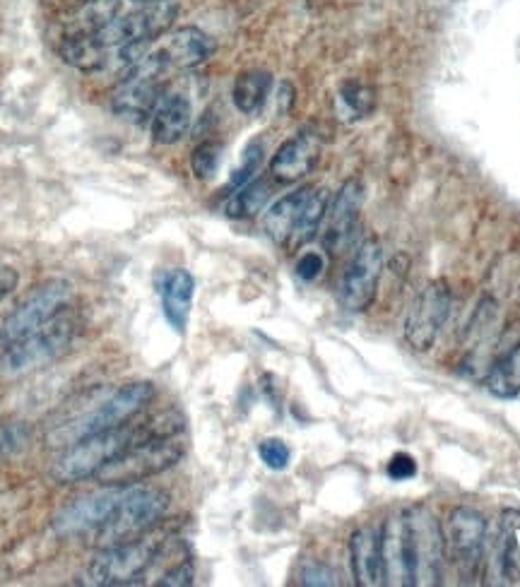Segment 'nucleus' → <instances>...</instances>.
<instances>
[{"label": "nucleus", "instance_id": "20e7f679", "mask_svg": "<svg viewBox=\"0 0 520 587\" xmlns=\"http://www.w3.org/2000/svg\"><path fill=\"white\" fill-rule=\"evenodd\" d=\"M152 397H155V385L138 381L121 385L114 390L106 400L99 402V407L90 409V412L80 414L73 422L61 424V429H56L49 436L51 446H73V443L82 441V438L104 434V431L118 429V426H126L130 419L138 417L143 409L150 405Z\"/></svg>", "mask_w": 520, "mask_h": 587}, {"label": "nucleus", "instance_id": "ddd939ff", "mask_svg": "<svg viewBox=\"0 0 520 587\" xmlns=\"http://www.w3.org/2000/svg\"><path fill=\"white\" fill-rule=\"evenodd\" d=\"M448 554L458 568L460 578H475L482 566L484 539H487V520L480 511L470 506H458L448 513L443 530Z\"/></svg>", "mask_w": 520, "mask_h": 587}, {"label": "nucleus", "instance_id": "6e6552de", "mask_svg": "<svg viewBox=\"0 0 520 587\" xmlns=\"http://www.w3.org/2000/svg\"><path fill=\"white\" fill-rule=\"evenodd\" d=\"M167 70L169 63L162 51L147 53L138 63L126 68V75L121 77L114 97H111V109L121 118H128V121H147L164 94Z\"/></svg>", "mask_w": 520, "mask_h": 587}, {"label": "nucleus", "instance_id": "f704fd0d", "mask_svg": "<svg viewBox=\"0 0 520 587\" xmlns=\"http://www.w3.org/2000/svg\"><path fill=\"white\" fill-rule=\"evenodd\" d=\"M386 472H388V477L393 479V482H407V479H412L417 474V462H415V458H412V455L395 453L393 458L388 460Z\"/></svg>", "mask_w": 520, "mask_h": 587}, {"label": "nucleus", "instance_id": "7ed1b4c3", "mask_svg": "<svg viewBox=\"0 0 520 587\" xmlns=\"http://www.w3.org/2000/svg\"><path fill=\"white\" fill-rule=\"evenodd\" d=\"M328 193L323 188L304 186L287 193L273 207H268L263 217L265 234L277 246H285L297 251L306 246L323 227L325 210H328Z\"/></svg>", "mask_w": 520, "mask_h": 587}, {"label": "nucleus", "instance_id": "f8f14e48", "mask_svg": "<svg viewBox=\"0 0 520 587\" xmlns=\"http://www.w3.org/2000/svg\"><path fill=\"white\" fill-rule=\"evenodd\" d=\"M383 275V246L376 239L359 243L340 277V304L345 311L362 313L374 304Z\"/></svg>", "mask_w": 520, "mask_h": 587}, {"label": "nucleus", "instance_id": "a211bd4d", "mask_svg": "<svg viewBox=\"0 0 520 587\" xmlns=\"http://www.w3.org/2000/svg\"><path fill=\"white\" fill-rule=\"evenodd\" d=\"M350 561L354 583L359 587L386 585L381 532L376 527H359L350 537Z\"/></svg>", "mask_w": 520, "mask_h": 587}, {"label": "nucleus", "instance_id": "2eb2a0df", "mask_svg": "<svg viewBox=\"0 0 520 587\" xmlns=\"http://www.w3.org/2000/svg\"><path fill=\"white\" fill-rule=\"evenodd\" d=\"M126 491L128 486H102L99 491L75 498L53 518V532L63 539L90 537L106 523Z\"/></svg>", "mask_w": 520, "mask_h": 587}, {"label": "nucleus", "instance_id": "dca6fc26", "mask_svg": "<svg viewBox=\"0 0 520 587\" xmlns=\"http://www.w3.org/2000/svg\"><path fill=\"white\" fill-rule=\"evenodd\" d=\"M364 205L362 181L350 179L342 183L335 198L328 203L323 219V246L330 256H340L352 246L359 227V212Z\"/></svg>", "mask_w": 520, "mask_h": 587}, {"label": "nucleus", "instance_id": "f3484780", "mask_svg": "<svg viewBox=\"0 0 520 587\" xmlns=\"http://www.w3.org/2000/svg\"><path fill=\"white\" fill-rule=\"evenodd\" d=\"M321 147V135L313 133V130H301L294 138L285 140L277 147L273 162H270V174L280 183L301 181L316 166L318 157H321Z\"/></svg>", "mask_w": 520, "mask_h": 587}, {"label": "nucleus", "instance_id": "cd10ccee", "mask_svg": "<svg viewBox=\"0 0 520 587\" xmlns=\"http://www.w3.org/2000/svg\"><path fill=\"white\" fill-rule=\"evenodd\" d=\"M222 162V145L220 142H200L191 154V171L195 174V179L208 181L212 176L217 174Z\"/></svg>", "mask_w": 520, "mask_h": 587}, {"label": "nucleus", "instance_id": "c756f323", "mask_svg": "<svg viewBox=\"0 0 520 587\" xmlns=\"http://www.w3.org/2000/svg\"><path fill=\"white\" fill-rule=\"evenodd\" d=\"M258 455L260 460L265 462V467L280 472V470H287L289 458H292V450H289V446L282 441V438H265V441H260Z\"/></svg>", "mask_w": 520, "mask_h": 587}, {"label": "nucleus", "instance_id": "412c9836", "mask_svg": "<svg viewBox=\"0 0 520 587\" xmlns=\"http://www.w3.org/2000/svg\"><path fill=\"white\" fill-rule=\"evenodd\" d=\"M215 39L210 34H205L203 29L198 27H181L171 34L167 46H164L162 53L167 58L169 68H198L215 53Z\"/></svg>", "mask_w": 520, "mask_h": 587}, {"label": "nucleus", "instance_id": "c9c22d12", "mask_svg": "<svg viewBox=\"0 0 520 587\" xmlns=\"http://www.w3.org/2000/svg\"><path fill=\"white\" fill-rule=\"evenodd\" d=\"M20 284V275L13 268H0V301L10 296Z\"/></svg>", "mask_w": 520, "mask_h": 587}, {"label": "nucleus", "instance_id": "39448f33", "mask_svg": "<svg viewBox=\"0 0 520 587\" xmlns=\"http://www.w3.org/2000/svg\"><path fill=\"white\" fill-rule=\"evenodd\" d=\"M169 508V496L150 486H128L118 506L111 511L106 523L92 532V544L97 549H109L116 544L143 537L157 527Z\"/></svg>", "mask_w": 520, "mask_h": 587}, {"label": "nucleus", "instance_id": "e433bc0d", "mask_svg": "<svg viewBox=\"0 0 520 587\" xmlns=\"http://www.w3.org/2000/svg\"><path fill=\"white\" fill-rule=\"evenodd\" d=\"M277 104H280L282 114H287V111L292 109V104H294V87L289 85V82H280V87H277Z\"/></svg>", "mask_w": 520, "mask_h": 587}, {"label": "nucleus", "instance_id": "1a4fd4ad", "mask_svg": "<svg viewBox=\"0 0 520 587\" xmlns=\"http://www.w3.org/2000/svg\"><path fill=\"white\" fill-rule=\"evenodd\" d=\"M70 296H73V284L68 280H49L39 284L0 325V349L13 347L15 342L25 340L27 335L41 330L53 318L61 316Z\"/></svg>", "mask_w": 520, "mask_h": 587}, {"label": "nucleus", "instance_id": "a878e982", "mask_svg": "<svg viewBox=\"0 0 520 587\" xmlns=\"http://www.w3.org/2000/svg\"><path fill=\"white\" fill-rule=\"evenodd\" d=\"M121 17V0H87L73 20L70 32L99 34Z\"/></svg>", "mask_w": 520, "mask_h": 587}, {"label": "nucleus", "instance_id": "9b49d317", "mask_svg": "<svg viewBox=\"0 0 520 587\" xmlns=\"http://www.w3.org/2000/svg\"><path fill=\"white\" fill-rule=\"evenodd\" d=\"M179 10V0H145L138 10L111 22L104 32L97 34V39L106 49H121L126 44H152L174 27Z\"/></svg>", "mask_w": 520, "mask_h": 587}, {"label": "nucleus", "instance_id": "473e14b6", "mask_svg": "<svg viewBox=\"0 0 520 587\" xmlns=\"http://www.w3.org/2000/svg\"><path fill=\"white\" fill-rule=\"evenodd\" d=\"M193 578H195V568H193L191 559H183V561L176 563V566H171L155 585H159V587H186V585H193Z\"/></svg>", "mask_w": 520, "mask_h": 587}, {"label": "nucleus", "instance_id": "6ab92c4d", "mask_svg": "<svg viewBox=\"0 0 520 587\" xmlns=\"http://www.w3.org/2000/svg\"><path fill=\"white\" fill-rule=\"evenodd\" d=\"M191 121L193 109L191 102L186 99V94L164 92L150 116L152 140H155L157 145H176V142L186 138Z\"/></svg>", "mask_w": 520, "mask_h": 587}, {"label": "nucleus", "instance_id": "7c9ffc66", "mask_svg": "<svg viewBox=\"0 0 520 587\" xmlns=\"http://www.w3.org/2000/svg\"><path fill=\"white\" fill-rule=\"evenodd\" d=\"M29 438V426L22 422L13 424H0V460L10 458L17 450L27 443Z\"/></svg>", "mask_w": 520, "mask_h": 587}, {"label": "nucleus", "instance_id": "0eeeda50", "mask_svg": "<svg viewBox=\"0 0 520 587\" xmlns=\"http://www.w3.org/2000/svg\"><path fill=\"white\" fill-rule=\"evenodd\" d=\"M183 458V443L174 436L145 438L128 450H123L104 470L94 474L102 486H133L145 479L162 474Z\"/></svg>", "mask_w": 520, "mask_h": 587}, {"label": "nucleus", "instance_id": "c85d7f7f", "mask_svg": "<svg viewBox=\"0 0 520 587\" xmlns=\"http://www.w3.org/2000/svg\"><path fill=\"white\" fill-rule=\"evenodd\" d=\"M263 154H265L263 142L253 140L251 145H248L246 150H244V157H241L239 169L234 171L232 181H229V183H232L234 188H241V186H244V183L251 181L253 174H256V171L260 169V162H263Z\"/></svg>", "mask_w": 520, "mask_h": 587}, {"label": "nucleus", "instance_id": "72a5a7b5", "mask_svg": "<svg viewBox=\"0 0 520 587\" xmlns=\"http://www.w3.org/2000/svg\"><path fill=\"white\" fill-rule=\"evenodd\" d=\"M294 270H297L299 280L316 282L318 277L323 275V270H325V258L318 251H306V253H301V256H299L297 265H294Z\"/></svg>", "mask_w": 520, "mask_h": 587}, {"label": "nucleus", "instance_id": "393cba45", "mask_svg": "<svg viewBox=\"0 0 520 587\" xmlns=\"http://www.w3.org/2000/svg\"><path fill=\"white\" fill-rule=\"evenodd\" d=\"M270 198H273V186H270V181L265 179L248 181L232 195V198L227 200L224 212L234 219L256 217L258 212H263V207L270 203Z\"/></svg>", "mask_w": 520, "mask_h": 587}, {"label": "nucleus", "instance_id": "5701e85b", "mask_svg": "<svg viewBox=\"0 0 520 587\" xmlns=\"http://www.w3.org/2000/svg\"><path fill=\"white\" fill-rule=\"evenodd\" d=\"M270 87H273V75L263 68L244 70L234 82L232 99L241 114H256L260 106L268 99Z\"/></svg>", "mask_w": 520, "mask_h": 587}, {"label": "nucleus", "instance_id": "4468645a", "mask_svg": "<svg viewBox=\"0 0 520 587\" xmlns=\"http://www.w3.org/2000/svg\"><path fill=\"white\" fill-rule=\"evenodd\" d=\"M451 316V292L443 282H429L405 316V340L415 352H429Z\"/></svg>", "mask_w": 520, "mask_h": 587}, {"label": "nucleus", "instance_id": "4c0bfd02", "mask_svg": "<svg viewBox=\"0 0 520 587\" xmlns=\"http://www.w3.org/2000/svg\"><path fill=\"white\" fill-rule=\"evenodd\" d=\"M140 3H145V0H140Z\"/></svg>", "mask_w": 520, "mask_h": 587}, {"label": "nucleus", "instance_id": "bb28decb", "mask_svg": "<svg viewBox=\"0 0 520 587\" xmlns=\"http://www.w3.org/2000/svg\"><path fill=\"white\" fill-rule=\"evenodd\" d=\"M340 102L354 118H364L374 111L376 92L374 87L364 85V82L350 80L340 87Z\"/></svg>", "mask_w": 520, "mask_h": 587}, {"label": "nucleus", "instance_id": "aec40b11", "mask_svg": "<svg viewBox=\"0 0 520 587\" xmlns=\"http://www.w3.org/2000/svg\"><path fill=\"white\" fill-rule=\"evenodd\" d=\"M195 294V280L188 270H167L159 280V296H162L164 318L176 332H186L191 318Z\"/></svg>", "mask_w": 520, "mask_h": 587}, {"label": "nucleus", "instance_id": "2f4dec72", "mask_svg": "<svg viewBox=\"0 0 520 587\" xmlns=\"http://www.w3.org/2000/svg\"><path fill=\"white\" fill-rule=\"evenodd\" d=\"M299 578L301 585H338V573L323 561H306Z\"/></svg>", "mask_w": 520, "mask_h": 587}, {"label": "nucleus", "instance_id": "f03ea898", "mask_svg": "<svg viewBox=\"0 0 520 587\" xmlns=\"http://www.w3.org/2000/svg\"><path fill=\"white\" fill-rule=\"evenodd\" d=\"M403 566L407 585H439L446 561V539L439 520L424 506H415L400 518Z\"/></svg>", "mask_w": 520, "mask_h": 587}, {"label": "nucleus", "instance_id": "4be33fe9", "mask_svg": "<svg viewBox=\"0 0 520 587\" xmlns=\"http://www.w3.org/2000/svg\"><path fill=\"white\" fill-rule=\"evenodd\" d=\"M109 51L102 41L97 39V34H85V32H68L58 44V53L68 65L82 70V73H97L104 70L109 63Z\"/></svg>", "mask_w": 520, "mask_h": 587}, {"label": "nucleus", "instance_id": "9d476101", "mask_svg": "<svg viewBox=\"0 0 520 587\" xmlns=\"http://www.w3.org/2000/svg\"><path fill=\"white\" fill-rule=\"evenodd\" d=\"M75 337V323L68 316H56L44 328L27 335L25 340L15 342L13 347L3 349L0 357V369L5 373H27L32 369H41L49 361L65 354Z\"/></svg>", "mask_w": 520, "mask_h": 587}, {"label": "nucleus", "instance_id": "b1692460", "mask_svg": "<svg viewBox=\"0 0 520 587\" xmlns=\"http://www.w3.org/2000/svg\"><path fill=\"white\" fill-rule=\"evenodd\" d=\"M484 385L499 400H511L520 393V345L508 349L504 357L494 361Z\"/></svg>", "mask_w": 520, "mask_h": 587}, {"label": "nucleus", "instance_id": "f257e3e1", "mask_svg": "<svg viewBox=\"0 0 520 587\" xmlns=\"http://www.w3.org/2000/svg\"><path fill=\"white\" fill-rule=\"evenodd\" d=\"M181 431V424L169 422V419H157L140 429L135 426H118V429L104 431V434H94L82 438V441L73 443L53 460L51 477L58 484H75L82 479H90L99 470H104L111 460L118 458L123 450H128L135 443L145 441V438H159V436H174Z\"/></svg>", "mask_w": 520, "mask_h": 587}, {"label": "nucleus", "instance_id": "423d86ee", "mask_svg": "<svg viewBox=\"0 0 520 587\" xmlns=\"http://www.w3.org/2000/svg\"><path fill=\"white\" fill-rule=\"evenodd\" d=\"M162 532L152 527L143 537L130 539V542L116 544V547L99 549L85 571V583L97 587H114L130 585L143 575L147 568L159 559L164 549Z\"/></svg>", "mask_w": 520, "mask_h": 587}]
</instances>
